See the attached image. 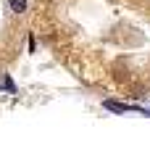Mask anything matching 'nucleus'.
I'll list each match as a JSON object with an SVG mask.
<instances>
[{
	"label": "nucleus",
	"mask_w": 150,
	"mask_h": 158,
	"mask_svg": "<svg viewBox=\"0 0 150 158\" xmlns=\"http://www.w3.org/2000/svg\"><path fill=\"white\" fill-rule=\"evenodd\" d=\"M8 8H11L13 13H27L29 3H27V0H8Z\"/></svg>",
	"instance_id": "f257e3e1"
},
{
	"label": "nucleus",
	"mask_w": 150,
	"mask_h": 158,
	"mask_svg": "<svg viewBox=\"0 0 150 158\" xmlns=\"http://www.w3.org/2000/svg\"><path fill=\"white\" fill-rule=\"evenodd\" d=\"M103 108H108V111H116V113L129 111V106H127V103H116V100H106V103H103Z\"/></svg>",
	"instance_id": "f03ea898"
}]
</instances>
